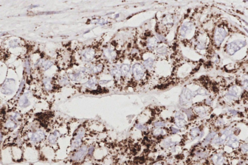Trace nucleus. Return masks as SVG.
<instances>
[{"label":"nucleus","mask_w":248,"mask_h":165,"mask_svg":"<svg viewBox=\"0 0 248 165\" xmlns=\"http://www.w3.org/2000/svg\"><path fill=\"white\" fill-rule=\"evenodd\" d=\"M246 45V42L244 41L238 40L234 41L227 45L226 48L227 52L229 55H232Z\"/></svg>","instance_id":"nucleus-1"},{"label":"nucleus","mask_w":248,"mask_h":165,"mask_svg":"<svg viewBox=\"0 0 248 165\" xmlns=\"http://www.w3.org/2000/svg\"><path fill=\"white\" fill-rule=\"evenodd\" d=\"M16 85L15 80L13 79H7L1 88V92L5 95H11L14 91Z\"/></svg>","instance_id":"nucleus-2"},{"label":"nucleus","mask_w":248,"mask_h":165,"mask_svg":"<svg viewBox=\"0 0 248 165\" xmlns=\"http://www.w3.org/2000/svg\"><path fill=\"white\" fill-rule=\"evenodd\" d=\"M133 75L136 80H140L144 75V68L142 65L136 64H134L132 67Z\"/></svg>","instance_id":"nucleus-3"},{"label":"nucleus","mask_w":248,"mask_h":165,"mask_svg":"<svg viewBox=\"0 0 248 165\" xmlns=\"http://www.w3.org/2000/svg\"><path fill=\"white\" fill-rule=\"evenodd\" d=\"M227 35L226 31L221 27H219L216 30L214 33V41L217 46H220L223 42Z\"/></svg>","instance_id":"nucleus-4"},{"label":"nucleus","mask_w":248,"mask_h":165,"mask_svg":"<svg viewBox=\"0 0 248 165\" xmlns=\"http://www.w3.org/2000/svg\"><path fill=\"white\" fill-rule=\"evenodd\" d=\"M84 134V129L83 128L81 127L79 129L77 133L76 136L73 140L71 144V149H75L78 148L81 145V140L83 137Z\"/></svg>","instance_id":"nucleus-5"},{"label":"nucleus","mask_w":248,"mask_h":165,"mask_svg":"<svg viewBox=\"0 0 248 165\" xmlns=\"http://www.w3.org/2000/svg\"><path fill=\"white\" fill-rule=\"evenodd\" d=\"M95 55V51L91 48H87L83 50L81 53V56L84 61L89 62L93 60Z\"/></svg>","instance_id":"nucleus-6"},{"label":"nucleus","mask_w":248,"mask_h":165,"mask_svg":"<svg viewBox=\"0 0 248 165\" xmlns=\"http://www.w3.org/2000/svg\"><path fill=\"white\" fill-rule=\"evenodd\" d=\"M87 152V147L85 145L82 146L76 152L72 159L76 161H80L85 155Z\"/></svg>","instance_id":"nucleus-7"},{"label":"nucleus","mask_w":248,"mask_h":165,"mask_svg":"<svg viewBox=\"0 0 248 165\" xmlns=\"http://www.w3.org/2000/svg\"><path fill=\"white\" fill-rule=\"evenodd\" d=\"M45 137V133L42 130H38L31 135L30 139L34 142H39L44 139Z\"/></svg>","instance_id":"nucleus-8"},{"label":"nucleus","mask_w":248,"mask_h":165,"mask_svg":"<svg viewBox=\"0 0 248 165\" xmlns=\"http://www.w3.org/2000/svg\"><path fill=\"white\" fill-rule=\"evenodd\" d=\"M192 24L191 22H187L184 24L180 28V34L183 36H185L186 34L190 32L192 29Z\"/></svg>","instance_id":"nucleus-9"},{"label":"nucleus","mask_w":248,"mask_h":165,"mask_svg":"<svg viewBox=\"0 0 248 165\" xmlns=\"http://www.w3.org/2000/svg\"><path fill=\"white\" fill-rule=\"evenodd\" d=\"M212 160L215 165H222L225 161L223 156L220 154H215L213 155Z\"/></svg>","instance_id":"nucleus-10"},{"label":"nucleus","mask_w":248,"mask_h":165,"mask_svg":"<svg viewBox=\"0 0 248 165\" xmlns=\"http://www.w3.org/2000/svg\"><path fill=\"white\" fill-rule=\"evenodd\" d=\"M30 105V103L27 97L25 95H22L19 102V105L21 108H26Z\"/></svg>","instance_id":"nucleus-11"},{"label":"nucleus","mask_w":248,"mask_h":165,"mask_svg":"<svg viewBox=\"0 0 248 165\" xmlns=\"http://www.w3.org/2000/svg\"><path fill=\"white\" fill-rule=\"evenodd\" d=\"M227 144L233 148H236L239 146V142L236 137L232 136L230 137Z\"/></svg>","instance_id":"nucleus-12"},{"label":"nucleus","mask_w":248,"mask_h":165,"mask_svg":"<svg viewBox=\"0 0 248 165\" xmlns=\"http://www.w3.org/2000/svg\"><path fill=\"white\" fill-rule=\"evenodd\" d=\"M104 54L106 57L110 60L114 59L116 56V52L110 49H106L104 51Z\"/></svg>","instance_id":"nucleus-13"},{"label":"nucleus","mask_w":248,"mask_h":165,"mask_svg":"<svg viewBox=\"0 0 248 165\" xmlns=\"http://www.w3.org/2000/svg\"><path fill=\"white\" fill-rule=\"evenodd\" d=\"M59 133L56 131L50 135L48 138V140L50 144H54L56 143L57 139L59 136Z\"/></svg>","instance_id":"nucleus-14"},{"label":"nucleus","mask_w":248,"mask_h":165,"mask_svg":"<svg viewBox=\"0 0 248 165\" xmlns=\"http://www.w3.org/2000/svg\"><path fill=\"white\" fill-rule=\"evenodd\" d=\"M130 66L128 64H123L120 68L121 72L124 76L127 75L130 71Z\"/></svg>","instance_id":"nucleus-15"},{"label":"nucleus","mask_w":248,"mask_h":165,"mask_svg":"<svg viewBox=\"0 0 248 165\" xmlns=\"http://www.w3.org/2000/svg\"><path fill=\"white\" fill-rule=\"evenodd\" d=\"M17 122H18V121H15L12 118H10L9 120L8 121H7V122H6V127L7 128H9L15 129V128L17 127V126H18Z\"/></svg>","instance_id":"nucleus-16"},{"label":"nucleus","mask_w":248,"mask_h":165,"mask_svg":"<svg viewBox=\"0 0 248 165\" xmlns=\"http://www.w3.org/2000/svg\"><path fill=\"white\" fill-rule=\"evenodd\" d=\"M158 44V40L155 37H151L148 41V47L150 49H153L155 48Z\"/></svg>","instance_id":"nucleus-17"},{"label":"nucleus","mask_w":248,"mask_h":165,"mask_svg":"<svg viewBox=\"0 0 248 165\" xmlns=\"http://www.w3.org/2000/svg\"><path fill=\"white\" fill-rule=\"evenodd\" d=\"M103 70V65L102 64H98L94 65L91 68V71L94 73H98Z\"/></svg>","instance_id":"nucleus-18"},{"label":"nucleus","mask_w":248,"mask_h":165,"mask_svg":"<svg viewBox=\"0 0 248 165\" xmlns=\"http://www.w3.org/2000/svg\"><path fill=\"white\" fill-rule=\"evenodd\" d=\"M216 133L215 132H212L211 133L209 134L206 136V137L205 138V140H204V144L206 145L207 143H208L211 141V140L216 136Z\"/></svg>","instance_id":"nucleus-19"},{"label":"nucleus","mask_w":248,"mask_h":165,"mask_svg":"<svg viewBox=\"0 0 248 165\" xmlns=\"http://www.w3.org/2000/svg\"><path fill=\"white\" fill-rule=\"evenodd\" d=\"M190 134L192 138L195 139L200 135V131L198 128H194L191 130Z\"/></svg>","instance_id":"nucleus-20"},{"label":"nucleus","mask_w":248,"mask_h":165,"mask_svg":"<svg viewBox=\"0 0 248 165\" xmlns=\"http://www.w3.org/2000/svg\"><path fill=\"white\" fill-rule=\"evenodd\" d=\"M153 64H154V60L151 58L148 59L147 60H145L143 62V64L144 66L148 69L151 68V67L153 65Z\"/></svg>","instance_id":"nucleus-21"},{"label":"nucleus","mask_w":248,"mask_h":165,"mask_svg":"<svg viewBox=\"0 0 248 165\" xmlns=\"http://www.w3.org/2000/svg\"><path fill=\"white\" fill-rule=\"evenodd\" d=\"M111 73H112V75L116 78H119L121 76V70L119 68H117V67L114 68L111 71Z\"/></svg>","instance_id":"nucleus-22"},{"label":"nucleus","mask_w":248,"mask_h":165,"mask_svg":"<svg viewBox=\"0 0 248 165\" xmlns=\"http://www.w3.org/2000/svg\"><path fill=\"white\" fill-rule=\"evenodd\" d=\"M238 94V90L236 87H233L230 89L228 92V95L231 96L233 97H236Z\"/></svg>","instance_id":"nucleus-23"},{"label":"nucleus","mask_w":248,"mask_h":165,"mask_svg":"<svg viewBox=\"0 0 248 165\" xmlns=\"http://www.w3.org/2000/svg\"><path fill=\"white\" fill-rule=\"evenodd\" d=\"M176 125L178 127H182L185 126L186 122L184 120H176Z\"/></svg>","instance_id":"nucleus-24"},{"label":"nucleus","mask_w":248,"mask_h":165,"mask_svg":"<svg viewBox=\"0 0 248 165\" xmlns=\"http://www.w3.org/2000/svg\"><path fill=\"white\" fill-rule=\"evenodd\" d=\"M53 64V63L51 61H46V62H45L43 64V67L44 69L45 70H47L49 68H50Z\"/></svg>","instance_id":"nucleus-25"},{"label":"nucleus","mask_w":248,"mask_h":165,"mask_svg":"<svg viewBox=\"0 0 248 165\" xmlns=\"http://www.w3.org/2000/svg\"><path fill=\"white\" fill-rule=\"evenodd\" d=\"M175 117L176 120H184L185 118V115L180 112H177L175 115Z\"/></svg>","instance_id":"nucleus-26"},{"label":"nucleus","mask_w":248,"mask_h":165,"mask_svg":"<svg viewBox=\"0 0 248 165\" xmlns=\"http://www.w3.org/2000/svg\"><path fill=\"white\" fill-rule=\"evenodd\" d=\"M167 52V49L165 47H161L157 50V52L160 54H164Z\"/></svg>","instance_id":"nucleus-27"},{"label":"nucleus","mask_w":248,"mask_h":165,"mask_svg":"<svg viewBox=\"0 0 248 165\" xmlns=\"http://www.w3.org/2000/svg\"><path fill=\"white\" fill-rule=\"evenodd\" d=\"M9 45L12 48H16L19 46V42L17 40H11L9 43Z\"/></svg>","instance_id":"nucleus-28"},{"label":"nucleus","mask_w":248,"mask_h":165,"mask_svg":"<svg viewBox=\"0 0 248 165\" xmlns=\"http://www.w3.org/2000/svg\"><path fill=\"white\" fill-rule=\"evenodd\" d=\"M195 110L197 113L199 114H203L205 112V108L202 107H199L195 108Z\"/></svg>","instance_id":"nucleus-29"},{"label":"nucleus","mask_w":248,"mask_h":165,"mask_svg":"<svg viewBox=\"0 0 248 165\" xmlns=\"http://www.w3.org/2000/svg\"><path fill=\"white\" fill-rule=\"evenodd\" d=\"M24 85V80H22V82H21V83H20V85H19V90H18V93H17V95H17V96H18L19 95L20 93H21V92L22 91V90L23 88Z\"/></svg>","instance_id":"nucleus-30"},{"label":"nucleus","mask_w":248,"mask_h":165,"mask_svg":"<svg viewBox=\"0 0 248 165\" xmlns=\"http://www.w3.org/2000/svg\"><path fill=\"white\" fill-rule=\"evenodd\" d=\"M154 126L156 127H162L165 126V123L163 121H158L155 122Z\"/></svg>","instance_id":"nucleus-31"},{"label":"nucleus","mask_w":248,"mask_h":165,"mask_svg":"<svg viewBox=\"0 0 248 165\" xmlns=\"http://www.w3.org/2000/svg\"><path fill=\"white\" fill-rule=\"evenodd\" d=\"M163 132H164V131L163 130V129H157L155 130V131L154 132V133L156 136H158V135H161V134H163Z\"/></svg>","instance_id":"nucleus-32"},{"label":"nucleus","mask_w":248,"mask_h":165,"mask_svg":"<svg viewBox=\"0 0 248 165\" xmlns=\"http://www.w3.org/2000/svg\"><path fill=\"white\" fill-rule=\"evenodd\" d=\"M25 65H26V71L28 73H29L30 72V63H29V61L28 60H27L26 61V63H25Z\"/></svg>","instance_id":"nucleus-33"},{"label":"nucleus","mask_w":248,"mask_h":165,"mask_svg":"<svg viewBox=\"0 0 248 165\" xmlns=\"http://www.w3.org/2000/svg\"><path fill=\"white\" fill-rule=\"evenodd\" d=\"M136 127L137 129H139V130H144L145 129H147V127L143 126V125H140V124H138V125H136Z\"/></svg>","instance_id":"nucleus-34"},{"label":"nucleus","mask_w":248,"mask_h":165,"mask_svg":"<svg viewBox=\"0 0 248 165\" xmlns=\"http://www.w3.org/2000/svg\"><path fill=\"white\" fill-rule=\"evenodd\" d=\"M241 150L242 152H248V144H244L241 147Z\"/></svg>","instance_id":"nucleus-35"},{"label":"nucleus","mask_w":248,"mask_h":165,"mask_svg":"<svg viewBox=\"0 0 248 165\" xmlns=\"http://www.w3.org/2000/svg\"><path fill=\"white\" fill-rule=\"evenodd\" d=\"M95 83H96V82L94 80V79H90V80H89V81L87 83V84H88V86L91 87L95 85Z\"/></svg>","instance_id":"nucleus-36"},{"label":"nucleus","mask_w":248,"mask_h":165,"mask_svg":"<svg viewBox=\"0 0 248 165\" xmlns=\"http://www.w3.org/2000/svg\"><path fill=\"white\" fill-rule=\"evenodd\" d=\"M94 148L93 147V146H91L88 150V153L89 154H91L93 153V152H94Z\"/></svg>","instance_id":"nucleus-37"},{"label":"nucleus","mask_w":248,"mask_h":165,"mask_svg":"<svg viewBox=\"0 0 248 165\" xmlns=\"http://www.w3.org/2000/svg\"><path fill=\"white\" fill-rule=\"evenodd\" d=\"M244 87L246 88H247V87H248V80H247V79H246L244 81Z\"/></svg>","instance_id":"nucleus-38"},{"label":"nucleus","mask_w":248,"mask_h":165,"mask_svg":"<svg viewBox=\"0 0 248 165\" xmlns=\"http://www.w3.org/2000/svg\"><path fill=\"white\" fill-rule=\"evenodd\" d=\"M172 131H173V133H176V132H177L179 131L178 130L176 129V128H174V127H172Z\"/></svg>","instance_id":"nucleus-39"},{"label":"nucleus","mask_w":248,"mask_h":165,"mask_svg":"<svg viewBox=\"0 0 248 165\" xmlns=\"http://www.w3.org/2000/svg\"><path fill=\"white\" fill-rule=\"evenodd\" d=\"M2 140V135L0 133V141H1Z\"/></svg>","instance_id":"nucleus-40"},{"label":"nucleus","mask_w":248,"mask_h":165,"mask_svg":"<svg viewBox=\"0 0 248 165\" xmlns=\"http://www.w3.org/2000/svg\"><path fill=\"white\" fill-rule=\"evenodd\" d=\"M161 165V164H156V165Z\"/></svg>","instance_id":"nucleus-41"},{"label":"nucleus","mask_w":248,"mask_h":165,"mask_svg":"<svg viewBox=\"0 0 248 165\" xmlns=\"http://www.w3.org/2000/svg\"></svg>","instance_id":"nucleus-42"}]
</instances>
